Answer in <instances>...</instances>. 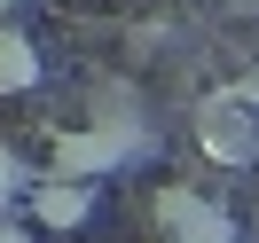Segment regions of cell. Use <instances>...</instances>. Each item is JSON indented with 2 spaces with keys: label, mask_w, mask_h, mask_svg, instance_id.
I'll list each match as a JSON object with an SVG mask.
<instances>
[{
  "label": "cell",
  "mask_w": 259,
  "mask_h": 243,
  "mask_svg": "<svg viewBox=\"0 0 259 243\" xmlns=\"http://www.w3.org/2000/svg\"><path fill=\"white\" fill-rule=\"evenodd\" d=\"M126 157H142V133L134 126H63L48 141V173H63V180H102V173H118Z\"/></svg>",
  "instance_id": "1"
},
{
  "label": "cell",
  "mask_w": 259,
  "mask_h": 243,
  "mask_svg": "<svg viewBox=\"0 0 259 243\" xmlns=\"http://www.w3.org/2000/svg\"><path fill=\"white\" fill-rule=\"evenodd\" d=\"M149 212H157V243H236V220L212 196H196L189 180H165Z\"/></svg>",
  "instance_id": "2"
},
{
  "label": "cell",
  "mask_w": 259,
  "mask_h": 243,
  "mask_svg": "<svg viewBox=\"0 0 259 243\" xmlns=\"http://www.w3.org/2000/svg\"><path fill=\"white\" fill-rule=\"evenodd\" d=\"M196 141H204V157H220V165H251L259 157V118L236 102V86H220V94L196 102Z\"/></svg>",
  "instance_id": "3"
},
{
  "label": "cell",
  "mask_w": 259,
  "mask_h": 243,
  "mask_svg": "<svg viewBox=\"0 0 259 243\" xmlns=\"http://www.w3.org/2000/svg\"><path fill=\"white\" fill-rule=\"evenodd\" d=\"M95 180H63V173H39L32 188H24V212H32L39 235H79L87 220H95Z\"/></svg>",
  "instance_id": "4"
},
{
  "label": "cell",
  "mask_w": 259,
  "mask_h": 243,
  "mask_svg": "<svg viewBox=\"0 0 259 243\" xmlns=\"http://www.w3.org/2000/svg\"><path fill=\"white\" fill-rule=\"evenodd\" d=\"M39 79H48V55H39L16 24H0V94H32Z\"/></svg>",
  "instance_id": "5"
},
{
  "label": "cell",
  "mask_w": 259,
  "mask_h": 243,
  "mask_svg": "<svg viewBox=\"0 0 259 243\" xmlns=\"http://www.w3.org/2000/svg\"><path fill=\"white\" fill-rule=\"evenodd\" d=\"M32 180H39V173H24V157H16V149H8V141H0V212L16 204V196L32 188Z\"/></svg>",
  "instance_id": "6"
},
{
  "label": "cell",
  "mask_w": 259,
  "mask_h": 243,
  "mask_svg": "<svg viewBox=\"0 0 259 243\" xmlns=\"http://www.w3.org/2000/svg\"><path fill=\"white\" fill-rule=\"evenodd\" d=\"M0 243H39V227H32V220H8V212H0Z\"/></svg>",
  "instance_id": "7"
},
{
  "label": "cell",
  "mask_w": 259,
  "mask_h": 243,
  "mask_svg": "<svg viewBox=\"0 0 259 243\" xmlns=\"http://www.w3.org/2000/svg\"><path fill=\"white\" fill-rule=\"evenodd\" d=\"M236 102H243V110L259 118V71H243V79H236Z\"/></svg>",
  "instance_id": "8"
},
{
  "label": "cell",
  "mask_w": 259,
  "mask_h": 243,
  "mask_svg": "<svg viewBox=\"0 0 259 243\" xmlns=\"http://www.w3.org/2000/svg\"><path fill=\"white\" fill-rule=\"evenodd\" d=\"M8 8H16V0H0V16H8Z\"/></svg>",
  "instance_id": "9"
}]
</instances>
